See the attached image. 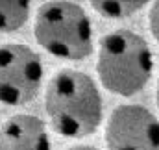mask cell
Wrapping results in <instances>:
<instances>
[{"label": "cell", "mask_w": 159, "mask_h": 150, "mask_svg": "<svg viewBox=\"0 0 159 150\" xmlns=\"http://www.w3.org/2000/svg\"><path fill=\"white\" fill-rule=\"evenodd\" d=\"M44 108L54 130L65 137H85L102 122V96L85 73L63 69L46 87Z\"/></svg>", "instance_id": "1"}, {"label": "cell", "mask_w": 159, "mask_h": 150, "mask_svg": "<svg viewBox=\"0 0 159 150\" xmlns=\"http://www.w3.org/2000/svg\"><path fill=\"white\" fill-rule=\"evenodd\" d=\"M96 71L107 91L133 96L148 83L154 71V56L139 34L115 30L100 39Z\"/></svg>", "instance_id": "2"}, {"label": "cell", "mask_w": 159, "mask_h": 150, "mask_svg": "<svg viewBox=\"0 0 159 150\" xmlns=\"http://www.w3.org/2000/svg\"><path fill=\"white\" fill-rule=\"evenodd\" d=\"M35 39L63 59H83L93 52V26L85 9L74 2H44L35 15Z\"/></svg>", "instance_id": "3"}, {"label": "cell", "mask_w": 159, "mask_h": 150, "mask_svg": "<svg viewBox=\"0 0 159 150\" xmlns=\"http://www.w3.org/2000/svg\"><path fill=\"white\" fill-rule=\"evenodd\" d=\"M43 83L41 58L26 45L0 46V102L22 106L37 96Z\"/></svg>", "instance_id": "4"}, {"label": "cell", "mask_w": 159, "mask_h": 150, "mask_svg": "<svg viewBox=\"0 0 159 150\" xmlns=\"http://www.w3.org/2000/svg\"><path fill=\"white\" fill-rule=\"evenodd\" d=\"M109 150H159V120L141 104L115 108L106 126Z\"/></svg>", "instance_id": "5"}, {"label": "cell", "mask_w": 159, "mask_h": 150, "mask_svg": "<svg viewBox=\"0 0 159 150\" xmlns=\"http://www.w3.org/2000/svg\"><path fill=\"white\" fill-rule=\"evenodd\" d=\"M0 150H50L44 122L35 115H15L0 126Z\"/></svg>", "instance_id": "6"}, {"label": "cell", "mask_w": 159, "mask_h": 150, "mask_svg": "<svg viewBox=\"0 0 159 150\" xmlns=\"http://www.w3.org/2000/svg\"><path fill=\"white\" fill-rule=\"evenodd\" d=\"M30 17V2L26 0H0V32H15Z\"/></svg>", "instance_id": "7"}, {"label": "cell", "mask_w": 159, "mask_h": 150, "mask_svg": "<svg viewBox=\"0 0 159 150\" xmlns=\"http://www.w3.org/2000/svg\"><path fill=\"white\" fill-rule=\"evenodd\" d=\"M148 2L144 0H128V2H91V6L104 17L109 19H124L129 17L133 13H137L139 9H143Z\"/></svg>", "instance_id": "8"}, {"label": "cell", "mask_w": 159, "mask_h": 150, "mask_svg": "<svg viewBox=\"0 0 159 150\" xmlns=\"http://www.w3.org/2000/svg\"><path fill=\"white\" fill-rule=\"evenodd\" d=\"M148 21H150V32H152V35L156 37V41L159 43V2H154V4H152Z\"/></svg>", "instance_id": "9"}, {"label": "cell", "mask_w": 159, "mask_h": 150, "mask_svg": "<svg viewBox=\"0 0 159 150\" xmlns=\"http://www.w3.org/2000/svg\"><path fill=\"white\" fill-rule=\"evenodd\" d=\"M67 150H98V148H94V147H89V145H76V147H72V148H67Z\"/></svg>", "instance_id": "10"}, {"label": "cell", "mask_w": 159, "mask_h": 150, "mask_svg": "<svg viewBox=\"0 0 159 150\" xmlns=\"http://www.w3.org/2000/svg\"><path fill=\"white\" fill-rule=\"evenodd\" d=\"M156 100H157V108H159V80H157V95H156Z\"/></svg>", "instance_id": "11"}]
</instances>
